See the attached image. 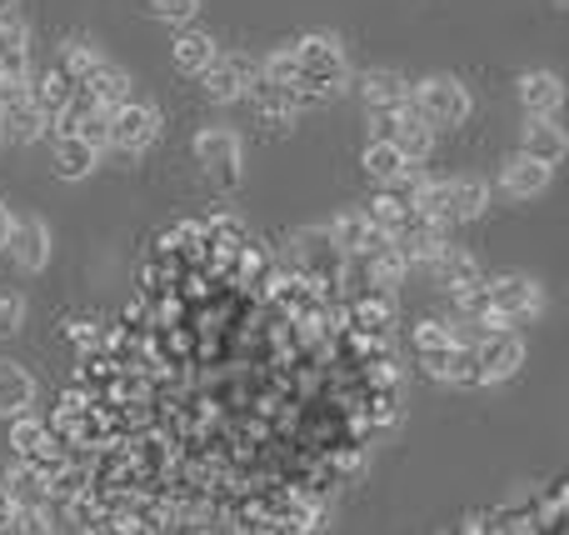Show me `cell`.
I'll return each mask as SVG.
<instances>
[{"mask_svg": "<svg viewBox=\"0 0 569 535\" xmlns=\"http://www.w3.org/2000/svg\"><path fill=\"white\" fill-rule=\"evenodd\" d=\"M410 110L430 130H455V126H465V120H470L475 100H470V90H465L455 76H430V80H420V86L410 90Z\"/></svg>", "mask_w": 569, "mask_h": 535, "instance_id": "6da1fadb", "label": "cell"}, {"mask_svg": "<svg viewBox=\"0 0 569 535\" xmlns=\"http://www.w3.org/2000/svg\"><path fill=\"white\" fill-rule=\"evenodd\" d=\"M295 66H300V86L320 90V96H335V90L350 80V60H345V46L335 36H305L295 40Z\"/></svg>", "mask_w": 569, "mask_h": 535, "instance_id": "7a4b0ae2", "label": "cell"}, {"mask_svg": "<svg viewBox=\"0 0 569 535\" xmlns=\"http://www.w3.org/2000/svg\"><path fill=\"white\" fill-rule=\"evenodd\" d=\"M485 300L490 310L510 326V320H535L545 310V286L530 276H500V280H485Z\"/></svg>", "mask_w": 569, "mask_h": 535, "instance_id": "3957f363", "label": "cell"}, {"mask_svg": "<svg viewBox=\"0 0 569 535\" xmlns=\"http://www.w3.org/2000/svg\"><path fill=\"white\" fill-rule=\"evenodd\" d=\"M470 350H475L480 386H495V380L520 376V366H525V340L515 336V330H485V336L475 340Z\"/></svg>", "mask_w": 569, "mask_h": 535, "instance_id": "277c9868", "label": "cell"}, {"mask_svg": "<svg viewBox=\"0 0 569 535\" xmlns=\"http://www.w3.org/2000/svg\"><path fill=\"white\" fill-rule=\"evenodd\" d=\"M196 156H200V166H206V176H210V186H220V190H236L240 186V136L236 130H200L196 136Z\"/></svg>", "mask_w": 569, "mask_h": 535, "instance_id": "5b68a950", "label": "cell"}, {"mask_svg": "<svg viewBox=\"0 0 569 535\" xmlns=\"http://www.w3.org/2000/svg\"><path fill=\"white\" fill-rule=\"evenodd\" d=\"M156 136H160V110L150 100H126V106L110 110V146L116 150L140 156Z\"/></svg>", "mask_w": 569, "mask_h": 535, "instance_id": "8992f818", "label": "cell"}, {"mask_svg": "<svg viewBox=\"0 0 569 535\" xmlns=\"http://www.w3.org/2000/svg\"><path fill=\"white\" fill-rule=\"evenodd\" d=\"M256 70H260V60H250V56H226V50H220V56L210 60V70H206L200 80H206V96L216 100V106H230V100H240V96L250 90Z\"/></svg>", "mask_w": 569, "mask_h": 535, "instance_id": "52a82bcc", "label": "cell"}, {"mask_svg": "<svg viewBox=\"0 0 569 535\" xmlns=\"http://www.w3.org/2000/svg\"><path fill=\"white\" fill-rule=\"evenodd\" d=\"M6 250H10V260H16L20 270H46L50 266V226L40 216H20V220H10V236H6Z\"/></svg>", "mask_w": 569, "mask_h": 535, "instance_id": "ba28073f", "label": "cell"}, {"mask_svg": "<svg viewBox=\"0 0 569 535\" xmlns=\"http://www.w3.org/2000/svg\"><path fill=\"white\" fill-rule=\"evenodd\" d=\"M460 346L465 340L455 336V326H445V320H420V326H415V360H420L425 376H435V380H445L450 356Z\"/></svg>", "mask_w": 569, "mask_h": 535, "instance_id": "9c48e42d", "label": "cell"}, {"mask_svg": "<svg viewBox=\"0 0 569 535\" xmlns=\"http://www.w3.org/2000/svg\"><path fill=\"white\" fill-rule=\"evenodd\" d=\"M76 90L80 86L66 76V70H60V60H56V66H46V70H36V76L26 80V100L40 110V116H46V126L70 106V100H76Z\"/></svg>", "mask_w": 569, "mask_h": 535, "instance_id": "30bf717a", "label": "cell"}, {"mask_svg": "<svg viewBox=\"0 0 569 535\" xmlns=\"http://www.w3.org/2000/svg\"><path fill=\"white\" fill-rule=\"evenodd\" d=\"M430 276L440 280L450 296H460V290H470V286H485V270H480V260L470 256V250H460V246H440L430 256Z\"/></svg>", "mask_w": 569, "mask_h": 535, "instance_id": "8fae6325", "label": "cell"}, {"mask_svg": "<svg viewBox=\"0 0 569 535\" xmlns=\"http://www.w3.org/2000/svg\"><path fill=\"white\" fill-rule=\"evenodd\" d=\"M520 106L530 120H555L565 106V86L555 70H530V76H520Z\"/></svg>", "mask_w": 569, "mask_h": 535, "instance_id": "7c38bea8", "label": "cell"}, {"mask_svg": "<svg viewBox=\"0 0 569 535\" xmlns=\"http://www.w3.org/2000/svg\"><path fill=\"white\" fill-rule=\"evenodd\" d=\"M565 150H569V140H565V130L555 126V120H525V130H520V156H530V160H540V166H560L565 160Z\"/></svg>", "mask_w": 569, "mask_h": 535, "instance_id": "4fadbf2b", "label": "cell"}, {"mask_svg": "<svg viewBox=\"0 0 569 535\" xmlns=\"http://www.w3.org/2000/svg\"><path fill=\"white\" fill-rule=\"evenodd\" d=\"M330 240L345 250V256H375V250H380V246H390V240H385L380 230H375L370 220L360 216V210H345V216H335Z\"/></svg>", "mask_w": 569, "mask_h": 535, "instance_id": "5bb4252c", "label": "cell"}, {"mask_svg": "<svg viewBox=\"0 0 569 535\" xmlns=\"http://www.w3.org/2000/svg\"><path fill=\"white\" fill-rule=\"evenodd\" d=\"M80 90H86V96L96 100L100 110H116V106H126V100H136V90H130V76L120 66H110V60H100V66L90 70L86 80H80Z\"/></svg>", "mask_w": 569, "mask_h": 535, "instance_id": "9a60e30c", "label": "cell"}, {"mask_svg": "<svg viewBox=\"0 0 569 535\" xmlns=\"http://www.w3.org/2000/svg\"><path fill=\"white\" fill-rule=\"evenodd\" d=\"M445 210H450V226L455 220H475L490 210V186L480 176H460V180H445Z\"/></svg>", "mask_w": 569, "mask_h": 535, "instance_id": "2e32d148", "label": "cell"}, {"mask_svg": "<svg viewBox=\"0 0 569 535\" xmlns=\"http://www.w3.org/2000/svg\"><path fill=\"white\" fill-rule=\"evenodd\" d=\"M36 406V376L16 360H0V416H26Z\"/></svg>", "mask_w": 569, "mask_h": 535, "instance_id": "e0dca14e", "label": "cell"}, {"mask_svg": "<svg viewBox=\"0 0 569 535\" xmlns=\"http://www.w3.org/2000/svg\"><path fill=\"white\" fill-rule=\"evenodd\" d=\"M360 96L370 100L375 110L410 106V80H405L400 70H365V76H360Z\"/></svg>", "mask_w": 569, "mask_h": 535, "instance_id": "ac0fdd59", "label": "cell"}, {"mask_svg": "<svg viewBox=\"0 0 569 535\" xmlns=\"http://www.w3.org/2000/svg\"><path fill=\"white\" fill-rule=\"evenodd\" d=\"M500 180H505V190H510L515 200H530V196H540V190L550 186V166H540V160H530V156L515 150V156L505 160Z\"/></svg>", "mask_w": 569, "mask_h": 535, "instance_id": "d6986e66", "label": "cell"}, {"mask_svg": "<svg viewBox=\"0 0 569 535\" xmlns=\"http://www.w3.org/2000/svg\"><path fill=\"white\" fill-rule=\"evenodd\" d=\"M0 130H6L16 146H30V140L46 136V116H40V110L30 106L26 96H20V100H6V106H0Z\"/></svg>", "mask_w": 569, "mask_h": 535, "instance_id": "ffe728a7", "label": "cell"}, {"mask_svg": "<svg viewBox=\"0 0 569 535\" xmlns=\"http://www.w3.org/2000/svg\"><path fill=\"white\" fill-rule=\"evenodd\" d=\"M170 56H176V66L186 70V76H206L210 60L220 56V46L206 36V30H180L176 46H170Z\"/></svg>", "mask_w": 569, "mask_h": 535, "instance_id": "44dd1931", "label": "cell"}, {"mask_svg": "<svg viewBox=\"0 0 569 535\" xmlns=\"http://www.w3.org/2000/svg\"><path fill=\"white\" fill-rule=\"evenodd\" d=\"M100 166V150H90L80 136H56V176L60 180H86Z\"/></svg>", "mask_w": 569, "mask_h": 535, "instance_id": "7402d4cb", "label": "cell"}, {"mask_svg": "<svg viewBox=\"0 0 569 535\" xmlns=\"http://www.w3.org/2000/svg\"><path fill=\"white\" fill-rule=\"evenodd\" d=\"M360 216H365V220H370V226H375V230H380V236H385V240H395V236H400V230H405V226H410V206H400V200H395V196H390V190H380V196H375V200H370V206H365V210H360Z\"/></svg>", "mask_w": 569, "mask_h": 535, "instance_id": "603a6c76", "label": "cell"}, {"mask_svg": "<svg viewBox=\"0 0 569 535\" xmlns=\"http://www.w3.org/2000/svg\"><path fill=\"white\" fill-rule=\"evenodd\" d=\"M360 160H365V170H370V180H380V186H395V180H400L405 170H410V166H405L400 150H395L390 140H380V136H375L370 146H365V156H360Z\"/></svg>", "mask_w": 569, "mask_h": 535, "instance_id": "cb8c5ba5", "label": "cell"}, {"mask_svg": "<svg viewBox=\"0 0 569 535\" xmlns=\"http://www.w3.org/2000/svg\"><path fill=\"white\" fill-rule=\"evenodd\" d=\"M365 260H370V286H380V290H395L405 280V270H410L395 246H380L375 256H365Z\"/></svg>", "mask_w": 569, "mask_h": 535, "instance_id": "d4e9b609", "label": "cell"}, {"mask_svg": "<svg viewBox=\"0 0 569 535\" xmlns=\"http://www.w3.org/2000/svg\"><path fill=\"white\" fill-rule=\"evenodd\" d=\"M100 60H106V56H100V50L90 46V40H70V46H66V56H60V70H66V76L80 86V80H86L90 70L100 66Z\"/></svg>", "mask_w": 569, "mask_h": 535, "instance_id": "484cf974", "label": "cell"}, {"mask_svg": "<svg viewBox=\"0 0 569 535\" xmlns=\"http://www.w3.org/2000/svg\"><path fill=\"white\" fill-rule=\"evenodd\" d=\"M6 535H56V521L46 506H16V521Z\"/></svg>", "mask_w": 569, "mask_h": 535, "instance_id": "4316f807", "label": "cell"}, {"mask_svg": "<svg viewBox=\"0 0 569 535\" xmlns=\"http://www.w3.org/2000/svg\"><path fill=\"white\" fill-rule=\"evenodd\" d=\"M196 10H200V0H150V16L170 20V26H186V30L196 20Z\"/></svg>", "mask_w": 569, "mask_h": 535, "instance_id": "83f0119b", "label": "cell"}, {"mask_svg": "<svg viewBox=\"0 0 569 535\" xmlns=\"http://www.w3.org/2000/svg\"><path fill=\"white\" fill-rule=\"evenodd\" d=\"M20 320H26V300L10 290V296H0V330H20Z\"/></svg>", "mask_w": 569, "mask_h": 535, "instance_id": "f1b7e54d", "label": "cell"}, {"mask_svg": "<svg viewBox=\"0 0 569 535\" xmlns=\"http://www.w3.org/2000/svg\"><path fill=\"white\" fill-rule=\"evenodd\" d=\"M6 236H10V206H0V250H6Z\"/></svg>", "mask_w": 569, "mask_h": 535, "instance_id": "f546056e", "label": "cell"}, {"mask_svg": "<svg viewBox=\"0 0 569 535\" xmlns=\"http://www.w3.org/2000/svg\"><path fill=\"white\" fill-rule=\"evenodd\" d=\"M0 10H10V0H0Z\"/></svg>", "mask_w": 569, "mask_h": 535, "instance_id": "4dcf8cb0", "label": "cell"}, {"mask_svg": "<svg viewBox=\"0 0 569 535\" xmlns=\"http://www.w3.org/2000/svg\"><path fill=\"white\" fill-rule=\"evenodd\" d=\"M555 6H565V0H555Z\"/></svg>", "mask_w": 569, "mask_h": 535, "instance_id": "1f68e13d", "label": "cell"}]
</instances>
